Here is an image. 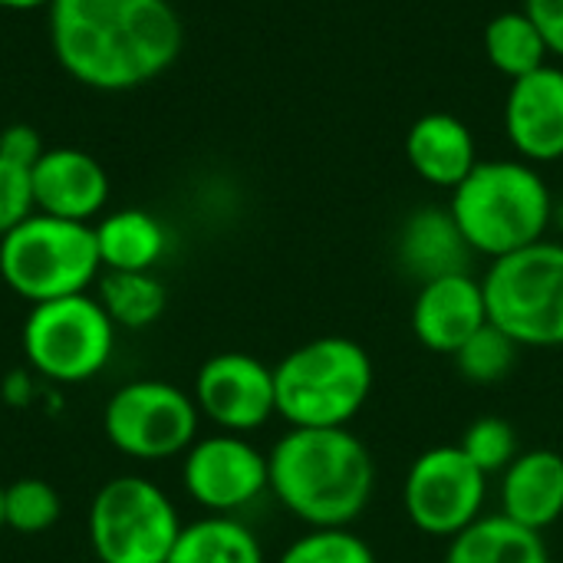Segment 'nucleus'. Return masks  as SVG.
Here are the masks:
<instances>
[{
	"label": "nucleus",
	"mask_w": 563,
	"mask_h": 563,
	"mask_svg": "<svg viewBox=\"0 0 563 563\" xmlns=\"http://www.w3.org/2000/svg\"><path fill=\"white\" fill-rule=\"evenodd\" d=\"M49 43L76 82L125 92L178 59L185 26L172 0H53Z\"/></svg>",
	"instance_id": "f257e3e1"
},
{
	"label": "nucleus",
	"mask_w": 563,
	"mask_h": 563,
	"mask_svg": "<svg viewBox=\"0 0 563 563\" xmlns=\"http://www.w3.org/2000/svg\"><path fill=\"white\" fill-rule=\"evenodd\" d=\"M271 495L307 528H350L376 488V462L350 429H290L267 452Z\"/></svg>",
	"instance_id": "f03ea898"
},
{
	"label": "nucleus",
	"mask_w": 563,
	"mask_h": 563,
	"mask_svg": "<svg viewBox=\"0 0 563 563\" xmlns=\"http://www.w3.org/2000/svg\"><path fill=\"white\" fill-rule=\"evenodd\" d=\"M449 211L472 254L498 261L544 241L558 208L538 165L525 158H488L452 188Z\"/></svg>",
	"instance_id": "7ed1b4c3"
},
{
	"label": "nucleus",
	"mask_w": 563,
	"mask_h": 563,
	"mask_svg": "<svg viewBox=\"0 0 563 563\" xmlns=\"http://www.w3.org/2000/svg\"><path fill=\"white\" fill-rule=\"evenodd\" d=\"M373 360L350 336H317L274 366L277 416L290 429H346L373 393Z\"/></svg>",
	"instance_id": "20e7f679"
},
{
	"label": "nucleus",
	"mask_w": 563,
	"mask_h": 563,
	"mask_svg": "<svg viewBox=\"0 0 563 563\" xmlns=\"http://www.w3.org/2000/svg\"><path fill=\"white\" fill-rule=\"evenodd\" d=\"M99 274L102 261L92 224L33 211L0 238V277L30 307L89 294Z\"/></svg>",
	"instance_id": "39448f33"
},
{
	"label": "nucleus",
	"mask_w": 563,
	"mask_h": 563,
	"mask_svg": "<svg viewBox=\"0 0 563 563\" xmlns=\"http://www.w3.org/2000/svg\"><path fill=\"white\" fill-rule=\"evenodd\" d=\"M488 323L518 346H563V244L538 241L525 251L492 261L485 280Z\"/></svg>",
	"instance_id": "423d86ee"
},
{
	"label": "nucleus",
	"mask_w": 563,
	"mask_h": 563,
	"mask_svg": "<svg viewBox=\"0 0 563 563\" xmlns=\"http://www.w3.org/2000/svg\"><path fill=\"white\" fill-rule=\"evenodd\" d=\"M23 356L30 369L59 386L96 379L115 350V323L96 294H73L33 303L23 320Z\"/></svg>",
	"instance_id": "0eeeda50"
},
{
	"label": "nucleus",
	"mask_w": 563,
	"mask_h": 563,
	"mask_svg": "<svg viewBox=\"0 0 563 563\" xmlns=\"http://www.w3.org/2000/svg\"><path fill=\"white\" fill-rule=\"evenodd\" d=\"M181 528L175 501L142 475L109 478L92 495L86 518L99 563H168Z\"/></svg>",
	"instance_id": "6e6552de"
},
{
	"label": "nucleus",
	"mask_w": 563,
	"mask_h": 563,
	"mask_svg": "<svg viewBox=\"0 0 563 563\" xmlns=\"http://www.w3.org/2000/svg\"><path fill=\"white\" fill-rule=\"evenodd\" d=\"M195 396L165 379H132L102 406V432L115 452L135 462H168L198 439Z\"/></svg>",
	"instance_id": "1a4fd4ad"
},
{
	"label": "nucleus",
	"mask_w": 563,
	"mask_h": 563,
	"mask_svg": "<svg viewBox=\"0 0 563 563\" xmlns=\"http://www.w3.org/2000/svg\"><path fill=\"white\" fill-rule=\"evenodd\" d=\"M488 475L459 445L426 449L406 472L402 508L416 531L452 541L485 515Z\"/></svg>",
	"instance_id": "9d476101"
},
{
	"label": "nucleus",
	"mask_w": 563,
	"mask_h": 563,
	"mask_svg": "<svg viewBox=\"0 0 563 563\" xmlns=\"http://www.w3.org/2000/svg\"><path fill=\"white\" fill-rule=\"evenodd\" d=\"M181 485L208 515H234L271 492L267 455L251 445L247 435H198L181 455Z\"/></svg>",
	"instance_id": "9b49d317"
},
{
	"label": "nucleus",
	"mask_w": 563,
	"mask_h": 563,
	"mask_svg": "<svg viewBox=\"0 0 563 563\" xmlns=\"http://www.w3.org/2000/svg\"><path fill=\"white\" fill-rule=\"evenodd\" d=\"M191 396L201 419L234 435H247L277 416L274 369L241 350L208 356L198 366Z\"/></svg>",
	"instance_id": "f8f14e48"
},
{
	"label": "nucleus",
	"mask_w": 563,
	"mask_h": 563,
	"mask_svg": "<svg viewBox=\"0 0 563 563\" xmlns=\"http://www.w3.org/2000/svg\"><path fill=\"white\" fill-rule=\"evenodd\" d=\"M505 135L518 158L551 165L563 158V69H541L511 82L505 99Z\"/></svg>",
	"instance_id": "ddd939ff"
},
{
	"label": "nucleus",
	"mask_w": 563,
	"mask_h": 563,
	"mask_svg": "<svg viewBox=\"0 0 563 563\" xmlns=\"http://www.w3.org/2000/svg\"><path fill=\"white\" fill-rule=\"evenodd\" d=\"M488 323L482 280L468 271L419 284L412 303V333L429 353L455 356L459 346Z\"/></svg>",
	"instance_id": "4468645a"
},
{
	"label": "nucleus",
	"mask_w": 563,
	"mask_h": 563,
	"mask_svg": "<svg viewBox=\"0 0 563 563\" xmlns=\"http://www.w3.org/2000/svg\"><path fill=\"white\" fill-rule=\"evenodd\" d=\"M33 208L49 218L89 224L109 201V175L102 162L82 148H46L30 168Z\"/></svg>",
	"instance_id": "2eb2a0df"
},
{
	"label": "nucleus",
	"mask_w": 563,
	"mask_h": 563,
	"mask_svg": "<svg viewBox=\"0 0 563 563\" xmlns=\"http://www.w3.org/2000/svg\"><path fill=\"white\" fill-rule=\"evenodd\" d=\"M501 515L515 525L544 534L563 518V455L554 449L521 452L498 485Z\"/></svg>",
	"instance_id": "dca6fc26"
},
{
	"label": "nucleus",
	"mask_w": 563,
	"mask_h": 563,
	"mask_svg": "<svg viewBox=\"0 0 563 563\" xmlns=\"http://www.w3.org/2000/svg\"><path fill=\"white\" fill-rule=\"evenodd\" d=\"M406 162L432 188H459L478 165L472 129L452 112H426L406 132Z\"/></svg>",
	"instance_id": "f3484780"
},
{
	"label": "nucleus",
	"mask_w": 563,
	"mask_h": 563,
	"mask_svg": "<svg viewBox=\"0 0 563 563\" xmlns=\"http://www.w3.org/2000/svg\"><path fill=\"white\" fill-rule=\"evenodd\" d=\"M396 254L402 271H409L419 284L445 277V274H462L468 271L472 247L462 238L455 218L449 208H419L406 218Z\"/></svg>",
	"instance_id": "a211bd4d"
},
{
	"label": "nucleus",
	"mask_w": 563,
	"mask_h": 563,
	"mask_svg": "<svg viewBox=\"0 0 563 563\" xmlns=\"http://www.w3.org/2000/svg\"><path fill=\"white\" fill-rule=\"evenodd\" d=\"M92 234L102 271H155L168 251L165 224L142 208L106 214L99 224H92Z\"/></svg>",
	"instance_id": "6ab92c4d"
},
{
	"label": "nucleus",
	"mask_w": 563,
	"mask_h": 563,
	"mask_svg": "<svg viewBox=\"0 0 563 563\" xmlns=\"http://www.w3.org/2000/svg\"><path fill=\"white\" fill-rule=\"evenodd\" d=\"M442 563H551V551L538 531H528L498 511L482 515L455 534Z\"/></svg>",
	"instance_id": "aec40b11"
},
{
	"label": "nucleus",
	"mask_w": 563,
	"mask_h": 563,
	"mask_svg": "<svg viewBox=\"0 0 563 563\" xmlns=\"http://www.w3.org/2000/svg\"><path fill=\"white\" fill-rule=\"evenodd\" d=\"M168 563H267L257 534L234 515H205L181 528Z\"/></svg>",
	"instance_id": "412c9836"
},
{
	"label": "nucleus",
	"mask_w": 563,
	"mask_h": 563,
	"mask_svg": "<svg viewBox=\"0 0 563 563\" xmlns=\"http://www.w3.org/2000/svg\"><path fill=\"white\" fill-rule=\"evenodd\" d=\"M96 300L115 323V330L142 333L162 320L168 290L152 271H102L96 280Z\"/></svg>",
	"instance_id": "4be33fe9"
},
{
	"label": "nucleus",
	"mask_w": 563,
	"mask_h": 563,
	"mask_svg": "<svg viewBox=\"0 0 563 563\" xmlns=\"http://www.w3.org/2000/svg\"><path fill=\"white\" fill-rule=\"evenodd\" d=\"M485 56L501 76H508V82H515L541 69L551 59V49L538 23L521 7V10H505L492 16V23L485 26Z\"/></svg>",
	"instance_id": "5701e85b"
},
{
	"label": "nucleus",
	"mask_w": 563,
	"mask_h": 563,
	"mask_svg": "<svg viewBox=\"0 0 563 563\" xmlns=\"http://www.w3.org/2000/svg\"><path fill=\"white\" fill-rule=\"evenodd\" d=\"M518 343L498 330L495 323H485L475 336H468L459 353L452 356L462 379L472 386H498L501 379H508V373L518 363Z\"/></svg>",
	"instance_id": "b1692460"
},
{
	"label": "nucleus",
	"mask_w": 563,
	"mask_h": 563,
	"mask_svg": "<svg viewBox=\"0 0 563 563\" xmlns=\"http://www.w3.org/2000/svg\"><path fill=\"white\" fill-rule=\"evenodd\" d=\"M63 515L59 492L43 478H16L3 485V525L16 534H43Z\"/></svg>",
	"instance_id": "393cba45"
},
{
	"label": "nucleus",
	"mask_w": 563,
	"mask_h": 563,
	"mask_svg": "<svg viewBox=\"0 0 563 563\" xmlns=\"http://www.w3.org/2000/svg\"><path fill=\"white\" fill-rule=\"evenodd\" d=\"M459 449L472 459V465L482 472V475H501L518 455H521V445H518V432L508 419H498V416H482L475 419Z\"/></svg>",
	"instance_id": "a878e982"
},
{
	"label": "nucleus",
	"mask_w": 563,
	"mask_h": 563,
	"mask_svg": "<svg viewBox=\"0 0 563 563\" xmlns=\"http://www.w3.org/2000/svg\"><path fill=\"white\" fill-rule=\"evenodd\" d=\"M277 563H379L376 551L350 528H310Z\"/></svg>",
	"instance_id": "bb28decb"
},
{
	"label": "nucleus",
	"mask_w": 563,
	"mask_h": 563,
	"mask_svg": "<svg viewBox=\"0 0 563 563\" xmlns=\"http://www.w3.org/2000/svg\"><path fill=\"white\" fill-rule=\"evenodd\" d=\"M33 188L30 168H20L0 155V238L10 234L20 221L33 214Z\"/></svg>",
	"instance_id": "cd10ccee"
},
{
	"label": "nucleus",
	"mask_w": 563,
	"mask_h": 563,
	"mask_svg": "<svg viewBox=\"0 0 563 563\" xmlns=\"http://www.w3.org/2000/svg\"><path fill=\"white\" fill-rule=\"evenodd\" d=\"M43 152H46L43 135L26 122H13L0 132V155L20 168H33L43 158Z\"/></svg>",
	"instance_id": "c85d7f7f"
},
{
	"label": "nucleus",
	"mask_w": 563,
	"mask_h": 563,
	"mask_svg": "<svg viewBox=\"0 0 563 563\" xmlns=\"http://www.w3.org/2000/svg\"><path fill=\"white\" fill-rule=\"evenodd\" d=\"M525 10L538 23L551 56L563 59V0H525Z\"/></svg>",
	"instance_id": "c756f323"
},
{
	"label": "nucleus",
	"mask_w": 563,
	"mask_h": 563,
	"mask_svg": "<svg viewBox=\"0 0 563 563\" xmlns=\"http://www.w3.org/2000/svg\"><path fill=\"white\" fill-rule=\"evenodd\" d=\"M53 0H0V10H40L49 7Z\"/></svg>",
	"instance_id": "7c9ffc66"
},
{
	"label": "nucleus",
	"mask_w": 563,
	"mask_h": 563,
	"mask_svg": "<svg viewBox=\"0 0 563 563\" xmlns=\"http://www.w3.org/2000/svg\"><path fill=\"white\" fill-rule=\"evenodd\" d=\"M554 224H558V231H561V244H563V205L554 211Z\"/></svg>",
	"instance_id": "2f4dec72"
},
{
	"label": "nucleus",
	"mask_w": 563,
	"mask_h": 563,
	"mask_svg": "<svg viewBox=\"0 0 563 563\" xmlns=\"http://www.w3.org/2000/svg\"><path fill=\"white\" fill-rule=\"evenodd\" d=\"M7 531V525H3V485H0V534Z\"/></svg>",
	"instance_id": "473e14b6"
}]
</instances>
